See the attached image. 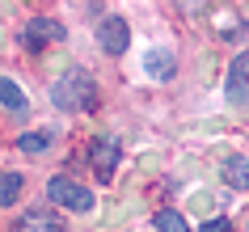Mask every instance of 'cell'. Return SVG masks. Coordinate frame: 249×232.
Here are the masks:
<instances>
[{"mask_svg":"<svg viewBox=\"0 0 249 232\" xmlns=\"http://www.w3.org/2000/svg\"><path fill=\"white\" fill-rule=\"evenodd\" d=\"M51 97H55V106H59V110L85 114V110H93V106H97V85L89 80V72L72 68L68 76H59V85L51 89Z\"/></svg>","mask_w":249,"mask_h":232,"instance_id":"1","label":"cell"},{"mask_svg":"<svg viewBox=\"0 0 249 232\" xmlns=\"http://www.w3.org/2000/svg\"><path fill=\"white\" fill-rule=\"evenodd\" d=\"M47 198H51L55 207H64V211H93V207H97L93 190L80 186V181H72V178H51L47 181Z\"/></svg>","mask_w":249,"mask_h":232,"instance_id":"2","label":"cell"},{"mask_svg":"<svg viewBox=\"0 0 249 232\" xmlns=\"http://www.w3.org/2000/svg\"><path fill=\"white\" fill-rule=\"evenodd\" d=\"M68 30L55 21V17H34V21H26V30H21V47L26 51H47L51 42H64Z\"/></svg>","mask_w":249,"mask_h":232,"instance_id":"3","label":"cell"},{"mask_svg":"<svg viewBox=\"0 0 249 232\" xmlns=\"http://www.w3.org/2000/svg\"><path fill=\"white\" fill-rule=\"evenodd\" d=\"M118 161H123V143H114L110 135H97V140H89V165H93V173H97L102 181L114 178Z\"/></svg>","mask_w":249,"mask_h":232,"instance_id":"4","label":"cell"},{"mask_svg":"<svg viewBox=\"0 0 249 232\" xmlns=\"http://www.w3.org/2000/svg\"><path fill=\"white\" fill-rule=\"evenodd\" d=\"M224 89H228V102L232 106H249V51H241L232 64H228Z\"/></svg>","mask_w":249,"mask_h":232,"instance_id":"5","label":"cell"},{"mask_svg":"<svg viewBox=\"0 0 249 232\" xmlns=\"http://www.w3.org/2000/svg\"><path fill=\"white\" fill-rule=\"evenodd\" d=\"M97 42H102L106 55H123L127 51V42H131V30L123 17H106L102 26H97Z\"/></svg>","mask_w":249,"mask_h":232,"instance_id":"6","label":"cell"},{"mask_svg":"<svg viewBox=\"0 0 249 232\" xmlns=\"http://www.w3.org/2000/svg\"><path fill=\"white\" fill-rule=\"evenodd\" d=\"M144 68L152 80H173V72H178V59H173V51H165V47H152V51L144 55Z\"/></svg>","mask_w":249,"mask_h":232,"instance_id":"7","label":"cell"},{"mask_svg":"<svg viewBox=\"0 0 249 232\" xmlns=\"http://www.w3.org/2000/svg\"><path fill=\"white\" fill-rule=\"evenodd\" d=\"M17 232H64V219L55 211H26L17 219Z\"/></svg>","mask_w":249,"mask_h":232,"instance_id":"8","label":"cell"},{"mask_svg":"<svg viewBox=\"0 0 249 232\" xmlns=\"http://www.w3.org/2000/svg\"><path fill=\"white\" fill-rule=\"evenodd\" d=\"M0 106H4V110H13V114H26V110H30L26 93L17 89V85H13L9 76H0Z\"/></svg>","mask_w":249,"mask_h":232,"instance_id":"9","label":"cell"},{"mask_svg":"<svg viewBox=\"0 0 249 232\" xmlns=\"http://www.w3.org/2000/svg\"><path fill=\"white\" fill-rule=\"evenodd\" d=\"M224 181L236 186V190H245V186H249V161H245V156H228V161H224Z\"/></svg>","mask_w":249,"mask_h":232,"instance_id":"10","label":"cell"},{"mask_svg":"<svg viewBox=\"0 0 249 232\" xmlns=\"http://www.w3.org/2000/svg\"><path fill=\"white\" fill-rule=\"evenodd\" d=\"M17 148H21V152H30V156L47 152V148H51V131H26V135L17 140Z\"/></svg>","mask_w":249,"mask_h":232,"instance_id":"11","label":"cell"},{"mask_svg":"<svg viewBox=\"0 0 249 232\" xmlns=\"http://www.w3.org/2000/svg\"><path fill=\"white\" fill-rule=\"evenodd\" d=\"M21 198V178L17 173H0V207H13Z\"/></svg>","mask_w":249,"mask_h":232,"instance_id":"12","label":"cell"},{"mask_svg":"<svg viewBox=\"0 0 249 232\" xmlns=\"http://www.w3.org/2000/svg\"><path fill=\"white\" fill-rule=\"evenodd\" d=\"M157 228L160 232H190V228H186V219L178 215V211H160V215H157Z\"/></svg>","mask_w":249,"mask_h":232,"instance_id":"13","label":"cell"},{"mask_svg":"<svg viewBox=\"0 0 249 232\" xmlns=\"http://www.w3.org/2000/svg\"><path fill=\"white\" fill-rule=\"evenodd\" d=\"M198 232H232V228H228V219H207Z\"/></svg>","mask_w":249,"mask_h":232,"instance_id":"14","label":"cell"}]
</instances>
